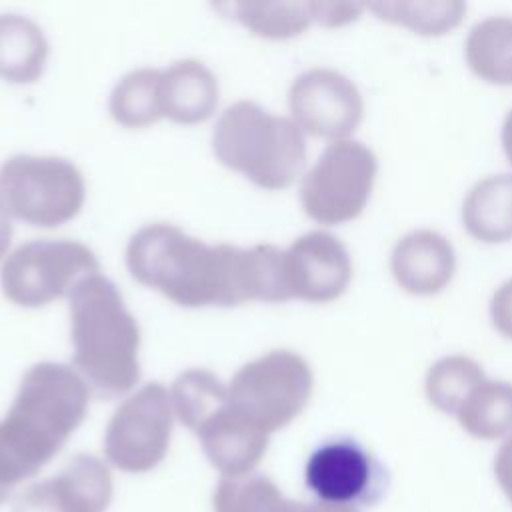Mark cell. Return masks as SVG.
Segmentation results:
<instances>
[{"instance_id": "cb8c5ba5", "label": "cell", "mask_w": 512, "mask_h": 512, "mask_svg": "<svg viewBox=\"0 0 512 512\" xmlns=\"http://www.w3.org/2000/svg\"><path fill=\"white\" fill-rule=\"evenodd\" d=\"M112 116L130 128H140L162 118L160 70L140 68L126 74L110 96Z\"/></svg>"}, {"instance_id": "ac0fdd59", "label": "cell", "mask_w": 512, "mask_h": 512, "mask_svg": "<svg viewBox=\"0 0 512 512\" xmlns=\"http://www.w3.org/2000/svg\"><path fill=\"white\" fill-rule=\"evenodd\" d=\"M214 512H358L350 506L296 502L262 474L224 476L214 490Z\"/></svg>"}, {"instance_id": "f1b7e54d", "label": "cell", "mask_w": 512, "mask_h": 512, "mask_svg": "<svg viewBox=\"0 0 512 512\" xmlns=\"http://www.w3.org/2000/svg\"><path fill=\"white\" fill-rule=\"evenodd\" d=\"M494 476L512 504V434L502 442L494 458Z\"/></svg>"}, {"instance_id": "5b68a950", "label": "cell", "mask_w": 512, "mask_h": 512, "mask_svg": "<svg viewBox=\"0 0 512 512\" xmlns=\"http://www.w3.org/2000/svg\"><path fill=\"white\" fill-rule=\"evenodd\" d=\"M314 376L290 350H272L244 364L228 384L232 408L266 434L290 424L308 404Z\"/></svg>"}, {"instance_id": "ffe728a7", "label": "cell", "mask_w": 512, "mask_h": 512, "mask_svg": "<svg viewBox=\"0 0 512 512\" xmlns=\"http://www.w3.org/2000/svg\"><path fill=\"white\" fill-rule=\"evenodd\" d=\"M48 42L38 24L20 14H0V76L32 82L42 74Z\"/></svg>"}, {"instance_id": "7c38bea8", "label": "cell", "mask_w": 512, "mask_h": 512, "mask_svg": "<svg viewBox=\"0 0 512 512\" xmlns=\"http://www.w3.org/2000/svg\"><path fill=\"white\" fill-rule=\"evenodd\" d=\"M284 272L290 298L322 304L344 294L352 278V260L336 236L314 230L284 250Z\"/></svg>"}, {"instance_id": "52a82bcc", "label": "cell", "mask_w": 512, "mask_h": 512, "mask_svg": "<svg viewBox=\"0 0 512 512\" xmlns=\"http://www.w3.org/2000/svg\"><path fill=\"white\" fill-rule=\"evenodd\" d=\"M378 174L376 154L358 140L330 142L300 184L304 212L326 226L354 220L366 208Z\"/></svg>"}, {"instance_id": "277c9868", "label": "cell", "mask_w": 512, "mask_h": 512, "mask_svg": "<svg viewBox=\"0 0 512 512\" xmlns=\"http://www.w3.org/2000/svg\"><path fill=\"white\" fill-rule=\"evenodd\" d=\"M212 148L222 164L268 190L290 186L306 160L304 132L294 120L270 114L248 100L234 102L222 112Z\"/></svg>"}, {"instance_id": "ba28073f", "label": "cell", "mask_w": 512, "mask_h": 512, "mask_svg": "<svg viewBox=\"0 0 512 512\" xmlns=\"http://www.w3.org/2000/svg\"><path fill=\"white\" fill-rule=\"evenodd\" d=\"M98 272L94 252L76 240H32L2 264L4 294L20 306H42Z\"/></svg>"}, {"instance_id": "5bb4252c", "label": "cell", "mask_w": 512, "mask_h": 512, "mask_svg": "<svg viewBox=\"0 0 512 512\" xmlns=\"http://www.w3.org/2000/svg\"><path fill=\"white\" fill-rule=\"evenodd\" d=\"M394 282L412 296H434L454 278L456 252L452 242L430 228L404 234L392 248Z\"/></svg>"}, {"instance_id": "83f0119b", "label": "cell", "mask_w": 512, "mask_h": 512, "mask_svg": "<svg viewBox=\"0 0 512 512\" xmlns=\"http://www.w3.org/2000/svg\"><path fill=\"white\" fill-rule=\"evenodd\" d=\"M490 320L494 328L512 340V278L502 282L490 298Z\"/></svg>"}, {"instance_id": "7402d4cb", "label": "cell", "mask_w": 512, "mask_h": 512, "mask_svg": "<svg viewBox=\"0 0 512 512\" xmlns=\"http://www.w3.org/2000/svg\"><path fill=\"white\" fill-rule=\"evenodd\" d=\"M368 10L386 24L420 36H442L460 26L466 4L460 0H394L368 4Z\"/></svg>"}, {"instance_id": "6da1fadb", "label": "cell", "mask_w": 512, "mask_h": 512, "mask_svg": "<svg viewBox=\"0 0 512 512\" xmlns=\"http://www.w3.org/2000/svg\"><path fill=\"white\" fill-rule=\"evenodd\" d=\"M126 262L136 280L182 306L274 302L282 290L274 246H210L172 224L140 228L128 242Z\"/></svg>"}, {"instance_id": "2e32d148", "label": "cell", "mask_w": 512, "mask_h": 512, "mask_svg": "<svg viewBox=\"0 0 512 512\" xmlns=\"http://www.w3.org/2000/svg\"><path fill=\"white\" fill-rule=\"evenodd\" d=\"M162 114L180 124L206 120L218 102L214 74L198 60H178L160 72Z\"/></svg>"}, {"instance_id": "d6986e66", "label": "cell", "mask_w": 512, "mask_h": 512, "mask_svg": "<svg viewBox=\"0 0 512 512\" xmlns=\"http://www.w3.org/2000/svg\"><path fill=\"white\" fill-rule=\"evenodd\" d=\"M464 58L480 80L512 86V16H490L474 24L464 42Z\"/></svg>"}, {"instance_id": "f546056e", "label": "cell", "mask_w": 512, "mask_h": 512, "mask_svg": "<svg viewBox=\"0 0 512 512\" xmlns=\"http://www.w3.org/2000/svg\"><path fill=\"white\" fill-rule=\"evenodd\" d=\"M500 140H502L504 156H506V160H508L510 166H512V110L506 114V118H504V122H502Z\"/></svg>"}, {"instance_id": "e0dca14e", "label": "cell", "mask_w": 512, "mask_h": 512, "mask_svg": "<svg viewBox=\"0 0 512 512\" xmlns=\"http://www.w3.org/2000/svg\"><path fill=\"white\" fill-rule=\"evenodd\" d=\"M464 230L478 242L512 240V174L480 178L464 196L460 210Z\"/></svg>"}, {"instance_id": "8992f818", "label": "cell", "mask_w": 512, "mask_h": 512, "mask_svg": "<svg viewBox=\"0 0 512 512\" xmlns=\"http://www.w3.org/2000/svg\"><path fill=\"white\" fill-rule=\"evenodd\" d=\"M86 188L78 168L56 156L18 154L0 166V206L18 220L54 226L74 218Z\"/></svg>"}, {"instance_id": "44dd1931", "label": "cell", "mask_w": 512, "mask_h": 512, "mask_svg": "<svg viewBox=\"0 0 512 512\" xmlns=\"http://www.w3.org/2000/svg\"><path fill=\"white\" fill-rule=\"evenodd\" d=\"M456 420L478 440H506L512 434V382L486 378L456 412Z\"/></svg>"}, {"instance_id": "9c48e42d", "label": "cell", "mask_w": 512, "mask_h": 512, "mask_svg": "<svg viewBox=\"0 0 512 512\" xmlns=\"http://www.w3.org/2000/svg\"><path fill=\"white\" fill-rule=\"evenodd\" d=\"M174 406L162 384H146L120 404L106 436V458L124 472H148L162 462L172 436Z\"/></svg>"}, {"instance_id": "4dcf8cb0", "label": "cell", "mask_w": 512, "mask_h": 512, "mask_svg": "<svg viewBox=\"0 0 512 512\" xmlns=\"http://www.w3.org/2000/svg\"><path fill=\"white\" fill-rule=\"evenodd\" d=\"M10 238H12V222H10V216L4 212V208L0 206V258L8 250Z\"/></svg>"}, {"instance_id": "3957f363", "label": "cell", "mask_w": 512, "mask_h": 512, "mask_svg": "<svg viewBox=\"0 0 512 512\" xmlns=\"http://www.w3.org/2000/svg\"><path fill=\"white\" fill-rule=\"evenodd\" d=\"M74 364L82 378L106 396L134 388L140 376V330L116 286L100 272L70 292Z\"/></svg>"}, {"instance_id": "7a4b0ae2", "label": "cell", "mask_w": 512, "mask_h": 512, "mask_svg": "<svg viewBox=\"0 0 512 512\" xmlns=\"http://www.w3.org/2000/svg\"><path fill=\"white\" fill-rule=\"evenodd\" d=\"M88 382L66 364L32 366L0 420V494L34 476L78 428L88 410Z\"/></svg>"}, {"instance_id": "9a60e30c", "label": "cell", "mask_w": 512, "mask_h": 512, "mask_svg": "<svg viewBox=\"0 0 512 512\" xmlns=\"http://www.w3.org/2000/svg\"><path fill=\"white\" fill-rule=\"evenodd\" d=\"M192 432H196L206 458L224 476L250 474L262 460L270 438V434L238 414L228 396Z\"/></svg>"}, {"instance_id": "4316f807", "label": "cell", "mask_w": 512, "mask_h": 512, "mask_svg": "<svg viewBox=\"0 0 512 512\" xmlns=\"http://www.w3.org/2000/svg\"><path fill=\"white\" fill-rule=\"evenodd\" d=\"M312 8V20L322 26H344L360 18L364 10H368V4H356V2H310Z\"/></svg>"}, {"instance_id": "30bf717a", "label": "cell", "mask_w": 512, "mask_h": 512, "mask_svg": "<svg viewBox=\"0 0 512 512\" xmlns=\"http://www.w3.org/2000/svg\"><path fill=\"white\" fill-rule=\"evenodd\" d=\"M288 106L294 124L304 134L330 142L348 140L364 116L358 86L330 68L302 72L290 86Z\"/></svg>"}, {"instance_id": "8fae6325", "label": "cell", "mask_w": 512, "mask_h": 512, "mask_svg": "<svg viewBox=\"0 0 512 512\" xmlns=\"http://www.w3.org/2000/svg\"><path fill=\"white\" fill-rule=\"evenodd\" d=\"M308 490L318 502L350 506L372 500L378 486V464L372 454L350 438L320 444L304 468Z\"/></svg>"}, {"instance_id": "484cf974", "label": "cell", "mask_w": 512, "mask_h": 512, "mask_svg": "<svg viewBox=\"0 0 512 512\" xmlns=\"http://www.w3.org/2000/svg\"><path fill=\"white\" fill-rule=\"evenodd\" d=\"M228 396V386L212 372L196 368L180 374L172 386V406L184 426L194 430Z\"/></svg>"}, {"instance_id": "603a6c76", "label": "cell", "mask_w": 512, "mask_h": 512, "mask_svg": "<svg viewBox=\"0 0 512 512\" xmlns=\"http://www.w3.org/2000/svg\"><path fill=\"white\" fill-rule=\"evenodd\" d=\"M484 380L486 374L474 358L450 354L438 358L428 368L424 378V394L436 410L456 416L474 388Z\"/></svg>"}, {"instance_id": "4fadbf2b", "label": "cell", "mask_w": 512, "mask_h": 512, "mask_svg": "<svg viewBox=\"0 0 512 512\" xmlns=\"http://www.w3.org/2000/svg\"><path fill=\"white\" fill-rule=\"evenodd\" d=\"M112 500V476L102 460L74 456L56 476L30 486L16 512H104Z\"/></svg>"}, {"instance_id": "d4e9b609", "label": "cell", "mask_w": 512, "mask_h": 512, "mask_svg": "<svg viewBox=\"0 0 512 512\" xmlns=\"http://www.w3.org/2000/svg\"><path fill=\"white\" fill-rule=\"evenodd\" d=\"M234 14L266 38H290L314 22L310 2H240L234 4Z\"/></svg>"}]
</instances>
